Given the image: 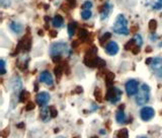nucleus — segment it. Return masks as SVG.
Returning a JSON list of instances; mask_svg holds the SVG:
<instances>
[{
	"mask_svg": "<svg viewBox=\"0 0 162 138\" xmlns=\"http://www.w3.org/2000/svg\"><path fill=\"white\" fill-rule=\"evenodd\" d=\"M127 24H128V22L126 18H125L123 14L118 15L117 19H115V23L113 27L114 33H115V34L118 35H125V36L129 35V30H128Z\"/></svg>",
	"mask_w": 162,
	"mask_h": 138,
	"instance_id": "f257e3e1",
	"label": "nucleus"
},
{
	"mask_svg": "<svg viewBox=\"0 0 162 138\" xmlns=\"http://www.w3.org/2000/svg\"><path fill=\"white\" fill-rule=\"evenodd\" d=\"M150 100V87L146 83H143L136 97V103L138 106H144Z\"/></svg>",
	"mask_w": 162,
	"mask_h": 138,
	"instance_id": "f03ea898",
	"label": "nucleus"
},
{
	"mask_svg": "<svg viewBox=\"0 0 162 138\" xmlns=\"http://www.w3.org/2000/svg\"><path fill=\"white\" fill-rule=\"evenodd\" d=\"M65 54V55H68L69 54V48L68 45L63 42H59V43H54L51 48H50V55L52 57L54 56H61Z\"/></svg>",
	"mask_w": 162,
	"mask_h": 138,
	"instance_id": "7ed1b4c3",
	"label": "nucleus"
},
{
	"mask_svg": "<svg viewBox=\"0 0 162 138\" xmlns=\"http://www.w3.org/2000/svg\"><path fill=\"white\" fill-rule=\"evenodd\" d=\"M122 95H123V93L121 89H118V87L111 86V87H109V89H107L106 100L110 101L111 104H117L120 100H121Z\"/></svg>",
	"mask_w": 162,
	"mask_h": 138,
	"instance_id": "20e7f679",
	"label": "nucleus"
},
{
	"mask_svg": "<svg viewBox=\"0 0 162 138\" xmlns=\"http://www.w3.org/2000/svg\"><path fill=\"white\" fill-rule=\"evenodd\" d=\"M31 48H32V38H31L30 34H27L22 40L18 42L17 47L15 48V53L17 54L19 51H22H22L28 52L31 50ZM14 54H13V55H14Z\"/></svg>",
	"mask_w": 162,
	"mask_h": 138,
	"instance_id": "39448f33",
	"label": "nucleus"
},
{
	"mask_svg": "<svg viewBox=\"0 0 162 138\" xmlns=\"http://www.w3.org/2000/svg\"><path fill=\"white\" fill-rule=\"evenodd\" d=\"M125 87H126L127 95H130V97L135 95L139 91V83L135 79H129L126 82V84H125Z\"/></svg>",
	"mask_w": 162,
	"mask_h": 138,
	"instance_id": "423d86ee",
	"label": "nucleus"
},
{
	"mask_svg": "<svg viewBox=\"0 0 162 138\" xmlns=\"http://www.w3.org/2000/svg\"><path fill=\"white\" fill-rule=\"evenodd\" d=\"M151 68L154 71L155 75L158 78H162V58L161 57H155L153 58L152 63H151Z\"/></svg>",
	"mask_w": 162,
	"mask_h": 138,
	"instance_id": "0eeeda50",
	"label": "nucleus"
},
{
	"mask_svg": "<svg viewBox=\"0 0 162 138\" xmlns=\"http://www.w3.org/2000/svg\"><path fill=\"white\" fill-rule=\"evenodd\" d=\"M155 115V111L154 109L151 108V107H144L142 110L140 111V117L141 119L145 122H147V121H150L153 117Z\"/></svg>",
	"mask_w": 162,
	"mask_h": 138,
	"instance_id": "6e6552de",
	"label": "nucleus"
},
{
	"mask_svg": "<svg viewBox=\"0 0 162 138\" xmlns=\"http://www.w3.org/2000/svg\"><path fill=\"white\" fill-rule=\"evenodd\" d=\"M40 81L45 83L46 85H49V86H52L53 85V76L52 74L49 72V71L45 70L43 72H41V75H40Z\"/></svg>",
	"mask_w": 162,
	"mask_h": 138,
	"instance_id": "1a4fd4ad",
	"label": "nucleus"
},
{
	"mask_svg": "<svg viewBox=\"0 0 162 138\" xmlns=\"http://www.w3.org/2000/svg\"><path fill=\"white\" fill-rule=\"evenodd\" d=\"M50 99H51L50 98V95L48 93H46V91H42V93L38 94L37 95V98H36L37 103L42 107H45L46 105L49 103Z\"/></svg>",
	"mask_w": 162,
	"mask_h": 138,
	"instance_id": "9d476101",
	"label": "nucleus"
},
{
	"mask_svg": "<svg viewBox=\"0 0 162 138\" xmlns=\"http://www.w3.org/2000/svg\"><path fill=\"white\" fill-rule=\"evenodd\" d=\"M106 53L109 54V55H110V56L117 55L118 52H119V45H118L117 43H115V42L111 41V42H110V43L106 45Z\"/></svg>",
	"mask_w": 162,
	"mask_h": 138,
	"instance_id": "9b49d317",
	"label": "nucleus"
},
{
	"mask_svg": "<svg viewBox=\"0 0 162 138\" xmlns=\"http://www.w3.org/2000/svg\"><path fill=\"white\" fill-rule=\"evenodd\" d=\"M124 109H125L124 105H122V107H120V109L117 111V113H115V121L120 124L125 123L127 120V117H126V114H125Z\"/></svg>",
	"mask_w": 162,
	"mask_h": 138,
	"instance_id": "f8f14e48",
	"label": "nucleus"
},
{
	"mask_svg": "<svg viewBox=\"0 0 162 138\" xmlns=\"http://www.w3.org/2000/svg\"><path fill=\"white\" fill-rule=\"evenodd\" d=\"M22 79L19 76H15L13 78V81H12V89L15 94H19L22 93Z\"/></svg>",
	"mask_w": 162,
	"mask_h": 138,
	"instance_id": "ddd939ff",
	"label": "nucleus"
},
{
	"mask_svg": "<svg viewBox=\"0 0 162 138\" xmlns=\"http://www.w3.org/2000/svg\"><path fill=\"white\" fill-rule=\"evenodd\" d=\"M41 119L44 121V122H48V121L52 118L51 117V113H50V109L47 107H42L41 109V113H40Z\"/></svg>",
	"mask_w": 162,
	"mask_h": 138,
	"instance_id": "4468645a",
	"label": "nucleus"
},
{
	"mask_svg": "<svg viewBox=\"0 0 162 138\" xmlns=\"http://www.w3.org/2000/svg\"><path fill=\"white\" fill-rule=\"evenodd\" d=\"M111 6L110 4L109 3V2H106L105 5H103L101 8V20H103V19H106L107 16H109V14H110V12L111 11Z\"/></svg>",
	"mask_w": 162,
	"mask_h": 138,
	"instance_id": "2eb2a0df",
	"label": "nucleus"
},
{
	"mask_svg": "<svg viewBox=\"0 0 162 138\" xmlns=\"http://www.w3.org/2000/svg\"><path fill=\"white\" fill-rule=\"evenodd\" d=\"M9 28L10 30L15 33V34H19V33H22V26L18 23H15V22H11L10 24H9Z\"/></svg>",
	"mask_w": 162,
	"mask_h": 138,
	"instance_id": "dca6fc26",
	"label": "nucleus"
},
{
	"mask_svg": "<svg viewBox=\"0 0 162 138\" xmlns=\"http://www.w3.org/2000/svg\"><path fill=\"white\" fill-rule=\"evenodd\" d=\"M52 23H53V26L55 28H61L63 26L64 19L60 14H57V15H55V18L52 19Z\"/></svg>",
	"mask_w": 162,
	"mask_h": 138,
	"instance_id": "f3484780",
	"label": "nucleus"
},
{
	"mask_svg": "<svg viewBox=\"0 0 162 138\" xmlns=\"http://www.w3.org/2000/svg\"><path fill=\"white\" fill-rule=\"evenodd\" d=\"M114 80H115V74L113 72H107L106 74V84L107 87L114 86Z\"/></svg>",
	"mask_w": 162,
	"mask_h": 138,
	"instance_id": "a211bd4d",
	"label": "nucleus"
},
{
	"mask_svg": "<svg viewBox=\"0 0 162 138\" xmlns=\"http://www.w3.org/2000/svg\"><path fill=\"white\" fill-rule=\"evenodd\" d=\"M54 72H55L56 77H57L58 79H60L61 76H62V74L64 73V65L62 64V63L57 64V66L55 67V69H54Z\"/></svg>",
	"mask_w": 162,
	"mask_h": 138,
	"instance_id": "6ab92c4d",
	"label": "nucleus"
},
{
	"mask_svg": "<svg viewBox=\"0 0 162 138\" xmlns=\"http://www.w3.org/2000/svg\"><path fill=\"white\" fill-rule=\"evenodd\" d=\"M88 36H89V33L87 30H85V28H81V30H79V33H78V38H79V40L85 41L87 38H88Z\"/></svg>",
	"mask_w": 162,
	"mask_h": 138,
	"instance_id": "aec40b11",
	"label": "nucleus"
},
{
	"mask_svg": "<svg viewBox=\"0 0 162 138\" xmlns=\"http://www.w3.org/2000/svg\"><path fill=\"white\" fill-rule=\"evenodd\" d=\"M76 28H77V24H76V23H74V22L70 23L68 24V35H69V37H72L74 34H75Z\"/></svg>",
	"mask_w": 162,
	"mask_h": 138,
	"instance_id": "412c9836",
	"label": "nucleus"
},
{
	"mask_svg": "<svg viewBox=\"0 0 162 138\" xmlns=\"http://www.w3.org/2000/svg\"><path fill=\"white\" fill-rule=\"evenodd\" d=\"M93 95H94L95 100H96V102L101 103V102L103 101V100H102V93H101V89H99V87H96V89H95Z\"/></svg>",
	"mask_w": 162,
	"mask_h": 138,
	"instance_id": "4be33fe9",
	"label": "nucleus"
},
{
	"mask_svg": "<svg viewBox=\"0 0 162 138\" xmlns=\"http://www.w3.org/2000/svg\"><path fill=\"white\" fill-rule=\"evenodd\" d=\"M111 38V34L109 32H106V34H103L101 37V39H99V43H101V46L105 45V43H106L107 41H109L110 39Z\"/></svg>",
	"mask_w": 162,
	"mask_h": 138,
	"instance_id": "5701e85b",
	"label": "nucleus"
},
{
	"mask_svg": "<svg viewBox=\"0 0 162 138\" xmlns=\"http://www.w3.org/2000/svg\"><path fill=\"white\" fill-rule=\"evenodd\" d=\"M28 98H30V93L27 90H22V93L19 94V102L20 103H24L27 102Z\"/></svg>",
	"mask_w": 162,
	"mask_h": 138,
	"instance_id": "b1692460",
	"label": "nucleus"
},
{
	"mask_svg": "<svg viewBox=\"0 0 162 138\" xmlns=\"http://www.w3.org/2000/svg\"><path fill=\"white\" fill-rule=\"evenodd\" d=\"M135 43H136V42H135L134 39L130 40L128 42V43L125 44V46H124L125 50H127V51H130V50H131V51H132V50L135 48Z\"/></svg>",
	"mask_w": 162,
	"mask_h": 138,
	"instance_id": "393cba45",
	"label": "nucleus"
},
{
	"mask_svg": "<svg viewBox=\"0 0 162 138\" xmlns=\"http://www.w3.org/2000/svg\"><path fill=\"white\" fill-rule=\"evenodd\" d=\"M117 137L118 138H128L129 137V132H128V129L127 128H123L121 129L118 134H117Z\"/></svg>",
	"mask_w": 162,
	"mask_h": 138,
	"instance_id": "a878e982",
	"label": "nucleus"
},
{
	"mask_svg": "<svg viewBox=\"0 0 162 138\" xmlns=\"http://www.w3.org/2000/svg\"><path fill=\"white\" fill-rule=\"evenodd\" d=\"M91 15H92V12H91V10H82L81 12V16L83 19H89L91 18Z\"/></svg>",
	"mask_w": 162,
	"mask_h": 138,
	"instance_id": "bb28decb",
	"label": "nucleus"
},
{
	"mask_svg": "<svg viewBox=\"0 0 162 138\" xmlns=\"http://www.w3.org/2000/svg\"><path fill=\"white\" fill-rule=\"evenodd\" d=\"M106 61L97 57V60H96V66H95V67H97V68H99V69H101V68H105V67H106Z\"/></svg>",
	"mask_w": 162,
	"mask_h": 138,
	"instance_id": "cd10ccee",
	"label": "nucleus"
},
{
	"mask_svg": "<svg viewBox=\"0 0 162 138\" xmlns=\"http://www.w3.org/2000/svg\"><path fill=\"white\" fill-rule=\"evenodd\" d=\"M157 28V22L156 19H151L150 22H149V30L151 32H154Z\"/></svg>",
	"mask_w": 162,
	"mask_h": 138,
	"instance_id": "c85d7f7f",
	"label": "nucleus"
},
{
	"mask_svg": "<svg viewBox=\"0 0 162 138\" xmlns=\"http://www.w3.org/2000/svg\"><path fill=\"white\" fill-rule=\"evenodd\" d=\"M92 7V2L91 1H85L84 3H83V5H82V8H83V10H90V8Z\"/></svg>",
	"mask_w": 162,
	"mask_h": 138,
	"instance_id": "c756f323",
	"label": "nucleus"
},
{
	"mask_svg": "<svg viewBox=\"0 0 162 138\" xmlns=\"http://www.w3.org/2000/svg\"><path fill=\"white\" fill-rule=\"evenodd\" d=\"M134 40H135L136 44H137V46H138V47H141V46H142V44H143V42H142V38H141V36H140L139 34H137V35L135 36Z\"/></svg>",
	"mask_w": 162,
	"mask_h": 138,
	"instance_id": "7c9ffc66",
	"label": "nucleus"
},
{
	"mask_svg": "<svg viewBox=\"0 0 162 138\" xmlns=\"http://www.w3.org/2000/svg\"><path fill=\"white\" fill-rule=\"evenodd\" d=\"M50 109V113H51V117L52 118H55V117L58 116V111H57V109L54 107V106H51V107H49Z\"/></svg>",
	"mask_w": 162,
	"mask_h": 138,
	"instance_id": "2f4dec72",
	"label": "nucleus"
},
{
	"mask_svg": "<svg viewBox=\"0 0 162 138\" xmlns=\"http://www.w3.org/2000/svg\"><path fill=\"white\" fill-rule=\"evenodd\" d=\"M26 111H27V112H30V111H32L35 109V104L32 103V102H28L27 104V106H26Z\"/></svg>",
	"mask_w": 162,
	"mask_h": 138,
	"instance_id": "473e14b6",
	"label": "nucleus"
},
{
	"mask_svg": "<svg viewBox=\"0 0 162 138\" xmlns=\"http://www.w3.org/2000/svg\"><path fill=\"white\" fill-rule=\"evenodd\" d=\"M11 4L10 0H0V5L2 7H8Z\"/></svg>",
	"mask_w": 162,
	"mask_h": 138,
	"instance_id": "72a5a7b5",
	"label": "nucleus"
},
{
	"mask_svg": "<svg viewBox=\"0 0 162 138\" xmlns=\"http://www.w3.org/2000/svg\"><path fill=\"white\" fill-rule=\"evenodd\" d=\"M0 67H1V74H5V61H4V59H1V61H0Z\"/></svg>",
	"mask_w": 162,
	"mask_h": 138,
	"instance_id": "f704fd0d",
	"label": "nucleus"
},
{
	"mask_svg": "<svg viewBox=\"0 0 162 138\" xmlns=\"http://www.w3.org/2000/svg\"><path fill=\"white\" fill-rule=\"evenodd\" d=\"M139 31V26L138 24H134V26H132L130 28V32L131 33H138Z\"/></svg>",
	"mask_w": 162,
	"mask_h": 138,
	"instance_id": "c9c22d12",
	"label": "nucleus"
},
{
	"mask_svg": "<svg viewBox=\"0 0 162 138\" xmlns=\"http://www.w3.org/2000/svg\"><path fill=\"white\" fill-rule=\"evenodd\" d=\"M82 93H83V89L81 86H77L76 89L72 91V94H74V95L75 94H82Z\"/></svg>",
	"mask_w": 162,
	"mask_h": 138,
	"instance_id": "e433bc0d",
	"label": "nucleus"
},
{
	"mask_svg": "<svg viewBox=\"0 0 162 138\" xmlns=\"http://www.w3.org/2000/svg\"><path fill=\"white\" fill-rule=\"evenodd\" d=\"M132 53L134 54V55H138V54L140 53V47H138V46H136V47L132 50Z\"/></svg>",
	"mask_w": 162,
	"mask_h": 138,
	"instance_id": "4c0bfd02",
	"label": "nucleus"
},
{
	"mask_svg": "<svg viewBox=\"0 0 162 138\" xmlns=\"http://www.w3.org/2000/svg\"><path fill=\"white\" fill-rule=\"evenodd\" d=\"M68 4L71 8L75 7L76 6V0H68Z\"/></svg>",
	"mask_w": 162,
	"mask_h": 138,
	"instance_id": "58836bf2",
	"label": "nucleus"
},
{
	"mask_svg": "<svg viewBox=\"0 0 162 138\" xmlns=\"http://www.w3.org/2000/svg\"><path fill=\"white\" fill-rule=\"evenodd\" d=\"M49 35H50V37L53 38V39H54V38H56V37L58 36V33H57L56 31H50V32H49Z\"/></svg>",
	"mask_w": 162,
	"mask_h": 138,
	"instance_id": "ea45409f",
	"label": "nucleus"
},
{
	"mask_svg": "<svg viewBox=\"0 0 162 138\" xmlns=\"http://www.w3.org/2000/svg\"><path fill=\"white\" fill-rule=\"evenodd\" d=\"M153 8H154V9H156V10L161 9V8H162V4L159 3V2H157V3L154 4V5H153Z\"/></svg>",
	"mask_w": 162,
	"mask_h": 138,
	"instance_id": "a19ab883",
	"label": "nucleus"
},
{
	"mask_svg": "<svg viewBox=\"0 0 162 138\" xmlns=\"http://www.w3.org/2000/svg\"><path fill=\"white\" fill-rule=\"evenodd\" d=\"M8 134H9V129H5V130H3L2 133H1V135H2L3 137H6Z\"/></svg>",
	"mask_w": 162,
	"mask_h": 138,
	"instance_id": "79ce46f5",
	"label": "nucleus"
},
{
	"mask_svg": "<svg viewBox=\"0 0 162 138\" xmlns=\"http://www.w3.org/2000/svg\"><path fill=\"white\" fill-rule=\"evenodd\" d=\"M152 60H153V58H148V59L145 61V63H146V65H151Z\"/></svg>",
	"mask_w": 162,
	"mask_h": 138,
	"instance_id": "37998d69",
	"label": "nucleus"
},
{
	"mask_svg": "<svg viewBox=\"0 0 162 138\" xmlns=\"http://www.w3.org/2000/svg\"><path fill=\"white\" fill-rule=\"evenodd\" d=\"M145 52H146V53H151L152 52V48L150 47V46H148V47H146V49H145Z\"/></svg>",
	"mask_w": 162,
	"mask_h": 138,
	"instance_id": "c03bdc74",
	"label": "nucleus"
},
{
	"mask_svg": "<svg viewBox=\"0 0 162 138\" xmlns=\"http://www.w3.org/2000/svg\"><path fill=\"white\" fill-rule=\"evenodd\" d=\"M77 46H78V42H77V41H74L73 43H72V48L75 49V48L77 47Z\"/></svg>",
	"mask_w": 162,
	"mask_h": 138,
	"instance_id": "a18cd8bd",
	"label": "nucleus"
},
{
	"mask_svg": "<svg viewBox=\"0 0 162 138\" xmlns=\"http://www.w3.org/2000/svg\"><path fill=\"white\" fill-rule=\"evenodd\" d=\"M96 109H98V106H96L95 104H92V107H91V111H94V110H96Z\"/></svg>",
	"mask_w": 162,
	"mask_h": 138,
	"instance_id": "49530a36",
	"label": "nucleus"
},
{
	"mask_svg": "<svg viewBox=\"0 0 162 138\" xmlns=\"http://www.w3.org/2000/svg\"><path fill=\"white\" fill-rule=\"evenodd\" d=\"M156 39H158V36H156L155 34H153V33H152V35H151V40H156Z\"/></svg>",
	"mask_w": 162,
	"mask_h": 138,
	"instance_id": "de8ad7c7",
	"label": "nucleus"
},
{
	"mask_svg": "<svg viewBox=\"0 0 162 138\" xmlns=\"http://www.w3.org/2000/svg\"><path fill=\"white\" fill-rule=\"evenodd\" d=\"M16 127H17V128H22V127H24V123H20L18 125H16Z\"/></svg>",
	"mask_w": 162,
	"mask_h": 138,
	"instance_id": "09e8293b",
	"label": "nucleus"
},
{
	"mask_svg": "<svg viewBox=\"0 0 162 138\" xmlns=\"http://www.w3.org/2000/svg\"><path fill=\"white\" fill-rule=\"evenodd\" d=\"M38 34H39V36H42V37H43V36H44V32L42 31V30H39Z\"/></svg>",
	"mask_w": 162,
	"mask_h": 138,
	"instance_id": "8fccbe9b",
	"label": "nucleus"
},
{
	"mask_svg": "<svg viewBox=\"0 0 162 138\" xmlns=\"http://www.w3.org/2000/svg\"><path fill=\"white\" fill-rule=\"evenodd\" d=\"M45 20H46V22H50V18H49V16H45Z\"/></svg>",
	"mask_w": 162,
	"mask_h": 138,
	"instance_id": "3c124183",
	"label": "nucleus"
},
{
	"mask_svg": "<svg viewBox=\"0 0 162 138\" xmlns=\"http://www.w3.org/2000/svg\"><path fill=\"white\" fill-rule=\"evenodd\" d=\"M39 89V86H38V84H36L35 85V90H38Z\"/></svg>",
	"mask_w": 162,
	"mask_h": 138,
	"instance_id": "603ef678",
	"label": "nucleus"
},
{
	"mask_svg": "<svg viewBox=\"0 0 162 138\" xmlns=\"http://www.w3.org/2000/svg\"><path fill=\"white\" fill-rule=\"evenodd\" d=\"M105 133H106V132H105V131H103V129H102V130L101 131V134H105Z\"/></svg>",
	"mask_w": 162,
	"mask_h": 138,
	"instance_id": "864d4df0",
	"label": "nucleus"
},
{
	"mask_svg": "<svg viewBox=\"0 0 162 138\" xmlns=\"http://www.w3.org/2000/svg\"><path fill=\"white\" fill-rule=\"evenodd\" d=\"M158 2H159V3H161V4H162V0H158Z\"/></svg>",
	"mask_w": 162,
	"mask_h": 138,
	"instance_id": "5fc2aeb1",
	"label": "nucleus"
},
{
	"mask_svg": "<svg viewBox=\"0 0 162 138\" xmlns=\"http://www.w3.org/2000/svg\"><path fill=\"white\" fill-rule=\"evenodd\" d=\"M91 138H97L96 136H92V137H91Z\"/></svg>",
	"mask_w": 162,
	"mask_h": 138,
	"instance_id": "6e6d98bb",
	"label": "nucleus"
},
{
	"mask_svg": "<svg viewBox=\"0 0 162 138\" xmlns=\"http://www.w3.org/2000/svg\"><path fill=\"white\" fill-rule=\"evenodd\" d=\"M58 138H65V137H63V136H60V137H58Z\"/></svg>",
	"mask_w": 162,
	"mask_h": 138,
	"instance_id": "4d7b16f0",
	"label": "nucleus"
},
{
	"mask_svg": "<svg viewBox=\"0 0 162 138\" xmlns=\"http://www.w3.org/2000/svg\"><path fill=\"white\" fill-rule=\"evenodd\" d=\"M74 138H79V137H78V136H76V137H74Z\"/></svg>",
	"mask_w": 162,
	"mask_h": 138,
	"instance_id": "13d9d810",
	"label": "nucleus"
},
{
	"mask_svg": "<svg viewBox=\"0 0 162 138\" xmlns=\"http://www.w3.org/2000/svg\"><path fill=\"white\" fill-rule=\"evenodd\" d=\"M141 138H148V137H141Z\"/></svg>",
	"mask_w": 162,
	"mask_h": 138,
	"instance_id": "bf43d9fd",
	"label": "nucleus"
},
{
	"mask_svg": "<svg viewBox=\"0 0 162 138\" xmlns=\"http://www.w3.org/2000/svg\"><path fill=\"white\" fill-rule=\"evenodd\" d=\"M99 1H103V0H99Z\"/></svg>",
	"mask_w": 162,
	"mask_h": 138,
	"instance_id": "052dcab7",
	"label": "nucleus"
},
{
	"mask_svg": "<svg viewBox=\"0 0 162 138\" xmlns=\"http://www.w3.org/2000/svg\"><path fill=\"white\" fill-rule=\"evenodd\" d=\"M161 16H162V14H161Z\"/></svg>",
	"mask_w": 162,
	"mask_h": 138,
	"instance_id": "680f3d73",
	"label": "nucleus"
}]
</instances>
